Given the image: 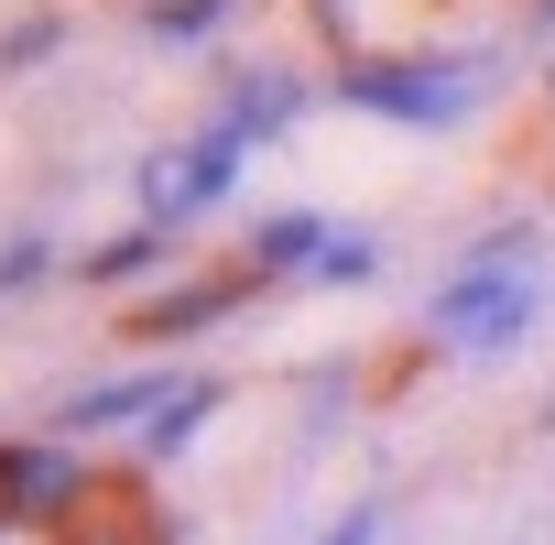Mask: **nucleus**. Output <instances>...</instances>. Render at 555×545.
Listing matches in <instances>:
<instances>
[{"label":"nucleus","instance_id":"f257e3e1","mask_svg":"<svg viewBox=\"0 0 555 545\" xmlns=\"http://www.w3.org/2000/svg\"><path fill=\"white\" fill-rule=\"evenodd\" d=\"M349 88L371 110H392V121H447V110L479 99V66H457V55H436V66H360Z\"/></svg>","mask_w":555,"mask_h":545},{"label":"nucleus","instance_id":"f03ea898","mask_svg":"<svg viewBox=\"0 0 555 545\" xmlns=\"http://www.w3.org/2000/svg\"><path fill=\"white\" fill-rule=\"evenodd\" d=\"M240 142H250V131L229 121L218 142H185V153H164V164L142 175V197H153V229H175V218H196V207H207V197L229 186V164H240Z\"/></svg>","mask_w":555,"mask_h":545},{"label":"nucleus","instance_id":"7ed1b4c3","mask_svg":"<svg viewBox=\"0 0 555 545\" xmlns=\"http://www.w3.org/2000/svg\"><path fill=\"white\" fill-rule=\"evenodd\" d=\"M0 502H23V512H88L99 502V469H77L66 447H0Z\"/></svg>","mask_w":555,"mask_h":545},{"label":"nucleus","instance_id":"20e7f679","mask_svg":"<svg viewBox=\"0 0 555 545\" xmlns=\"http://www.w3.org/2000/svg\"><path fill=\"white\" fill-rule=\"evenodd\" d=\"M522 317H533V295L512 284V272H457V284H447V339L457 350H501Z\"/></svg>","mask_w":555,"mask_h":545},{"label":"nucleus","instance_id":"39448f33","mask_svg":"<svg viewBox=\"0 0 555 545\" xmlns=\"http://www.w3.org/2000/svg\"><path fill=\"white\" fill-rule=\"evenodd\" d=\"M153 404H164L153 382H99V393H77V404H66V426H77V436H88V426H142Z\"/></svg>","mask_w":555,"mask_h":545},{"label":"nucleus","instance_id":"423d86ee","mask_svg":"<svg viewBox=\"0 0 555 545\" xmlns=\"http://www.w3.org/2000/svg\"><path fill=\"white\" fill-rule=\"evenodd\" d=\"M0 545H77L66 512H23V502H0Z\"/></svg>","mask_w":555,"mask_h":545},{"label":"nucleus","instance_id":"0eeeda50","mask_svg":"<svg viewBox=\"0 0 555 545\" xmlns=\"http://www.w3.org/2000/svg\"><path fill=\"white\" fill-rule=\"evenodd\" d=\"M0 55H12V66H34V55H55V23L34 12V23H12V45H0Z\"/></svg>","mask_w":555,"mask_h":545},{"label":"nucleus","instance_id":"6e6552de","mask_svg":"<svg viewBox=\"0 0 555 545\" xmlns=\"http://www.w3.org/2000/svg\"><path fill=\"white\" fill-rule=\"evenodd\" d=\"M34 272H44V240H12V251H0V284H34Z\"/></svg>","mask_w":555,"mask_h":545},{"label":"nucleus","instance_id":"1a4fd4ad","mask_svg":"<svg viewBox=\"0 0 555 545\" xmlns=\"http://www.w3.org/2000/svg\"><path fill=\"white\" fill-rule=\"evenodd\" d=\"M327 545H371V523H338V534H327Z\"/></svg>","mask_w":555,"mask_h":545}]
</instances>
